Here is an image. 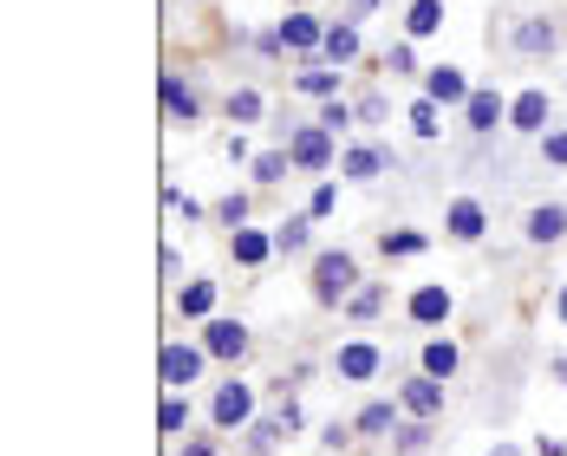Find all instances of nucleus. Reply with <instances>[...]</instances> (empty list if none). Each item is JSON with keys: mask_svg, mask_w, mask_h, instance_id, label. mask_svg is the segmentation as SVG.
Masks as SVG:
<instances>
[{"mask_svg": "<svg viewBox=\"0 0 567 456\" xmlns=\"http://www.w3.org/2000/svg\"><path fill=\"white\" fill-rule=\"evenodd\" d=\"M294 7H307V0H294Z\"/></svg>", "mask_w": 567, "mask_h": 456, "instance_id": "8fccbe9b", "label": "nucleus"}, {"mask_svg": "<svg viewBox=\"0 0 567 456\" xmlns=\"http://www.w3.org/2000/svg\"><path fill=\"white\" fill-rule=\"evenodd\" d=\"M353 104H359V131H372V124H385V111H392V104H385V91H359Z\"/></svg>", "mask_w": 567, "mask_h": 456, "instance_id": "72a5a7b5", "label": "nucleus"}, {"mask_svg": "<svg viewBox=\"0 0 567 456\" xmlns=\"http://www.w3.org/2000/svg\"><path fill=\"white\" fill-rule=\"evenodd\" d=\"M333 366H340V379H346V385H372V379L385 372V353H379L372 340H346Z\"/></svg>", "mask_w": 567, "mask_h": 456, "instance_id": "f8f14e48", "label": "nucleus"}, {"mask_svg": "<svg viewBox=\"0 0 567 456\" xmlns=\"http://www.w3.org/2000/svg\"><path fill=\"white\" fill-rule=\"evenodd\" d=\"M522 235H529L535 248L567 242V209H562V202H535V209H529V222H522Z\"/></svg>", "mask_w": 567, "mask_h": 456, "instance_id": "a211bd4d", "label": "nucleus"}, {"mask_svg": "<svg viewBox=\"0 0 567 456\" xmlns=\"http://www.w3.org/2000/svg\"><path fill=\"white\" fill-rule=\"evenodd\" d=\"M274 418H281V424H287V437H294V431H300V424H307V411H300V405H294V398H287V392H281V405H274Z\"/></svg>", "mask_w": 567, "mask_h": 456, "instance_id": "79ce46f5", "label": "nucleus"}, {"mask_svg": "<svg viewBox=\"0 0 567 456\" xmlns=\"http://www.w3.org/2000/svg\"><path fill=\"white\" fill-rule=\"evenodd\" d=\"M379 307H385V287H359V294L346 300V313H353V320H372Z\"/></svg>", "mask_w": 567, "mask_h": 456, "instance_id": "e433bc0d", "label": "nucleus"}, {"mask_svg": "<svg viewBox=\"0 0 567 456\" xmlns=\"http://www.w3.org/2000/svg\"><path fill=\"white\" fill-rule=\"evenodd\" d=\"M287 170H294V157H287V144H274V150H261V157L248 163V176H255L261 189H274V183H287Z\"/></svg>", "mask_w": 567, "mask_h": 456, "instance_id": "5701e85b", "label": "nucleus"}, {"mask_svg": "<svg viewBox=\"0 0 567 456\" xmlns=\"http://www.w3.org/2000/svg\"><path fill=\"white\" fill-rule=\"evenodd\" d=\"M320 52H326L333 65H353V59H359V26H353V20L326 26V46H320Z\"/></svg>", "mask_w": 567, "mask_h": 456, "instance_id": "a878e982", "label": "nucleus"}, {"mask_svg": "<svg viewBox=\"0 0 567 456\" xmlns=\"http://www.w3.org/2000/svg\"><path fill=\"white\" fill-rule=\"evenodd\" d=\"M483 229H490V209H483L477 196H457V202L444 209V235H451V242L470 248V242H483Z\"/></svg>", "mask_w": 567, "mask_h": 456, "instance_id": "ddd939ff", "label": "nucleus"}, {"mask_svg": "<svg viewBox=\"0 0 567 456\" xmlns=\"http://www.w3.org/2000/svg\"><path fill=\"white\" fill-rule=\"evenodd\" d=\"M215 222H222V229H248V196H242V189L222 196V202H215Z\"/></svg>", "mask_w": 567, "mask_h": 456, "instance_id": "f704fd0d", "label": "nucleus"}, {"mask_svg": "<svg viewBox=\"0 0 567 456\" xmlns=\"http://www.w3.org/2000/svg\"><path fill=\"white\" fill-rule=\"evenodd\" d=\"M353 437H359V431H353V424H340V418H333V424H326V431H320V451H346V444H353Z\"/></svg>", "mask_w": 567, "mask_h": 456, "instance_id": "ea45409f", "label": "nucleus"}, {"mask_svg": "<svg viewBox=\"0 0 567 456\" xmlns=\"http://www.w3.org/2000/svg\"><path fill=\"white\" fill-rule=\"evenodd\" d=\"M248 346H255V333H248L242 320H202V353H209V359L242 366V359H248Z\"/></svg>", "mask_w": 567, "mask_h": 456, "instance_id": "6e6552de", "label": "nucleus"}, {"mask_svg": "<svg viewBox=\"0 0 567 456\" xmlns=\"http://www.w3.org/2000/svg\"><path fill=\"white\" fill-rule=\"evenodd\" d=\"M209 424L229 437V431H248L255 424V385L248 379H222L215 398H209Z\"/></svg>", "mask_w": 567, "mask_h": 456, "instance_id": "7ed1b4c3", "label": "nucleus"}, {"mask_svg": "<svg viewBox=\"0 0 567 456\" xmlns=\"http://www.w3.org/2000/svg\"><path fill=\"white\" fill-rule=\"evenodd\" d=\"M157 91H163V118H170V124H196V118H202V98H196V85H189V78L163 72V85H157Z\"/></svg>", "mask_w": 567, "mask_h": 456, "instance_id": "f3484780", "label": "nucleus"}, {"mask_svg": "<svg viewBox=\"0 0 567 456\" xmlns=\"http://www.w3.org/2000/svg\"><path fill=\"white\" fill-rule=\"evenodd\" d=\"M464 131H470V137H496V131H509V98H503L496 85H477L470 104H464Z\"/></svg>", "mask_w": 567, "mask_h": 456, "instance_id": "39448f33", "label": "nucleus"}, {"mask_svg": "<svg viewBox=\"0 0 567 456\" xmlns=\"http://www.w3.org/2000/svg\"><path fill=\"white\" fill-rule=\"evenodd\" d=\"M555 320L567 326V281H562V294H555Z\"/></svg>", "mask_w": 567, "mask_h": 456, "instance_id": "49530a36", "label": "nucleus"}, {"mask_svg": "<svg viewBox=\"0 0 567 456\" xmlns=\"http://www.w3.org/2000/svg\"><path fill=\"white\" fill-rule=\"evenodd\" d=\"M392 163H398V157H392L385 144H346V150H340V176H346V183H379Z\"/></svg>", "mask_w": 567, "mask_h": 456, "instance_id": "1a4fd4ad", "label": "nucleus"}, {"mask_svg": "<svg viewBox=\"0 0 567 456\" xmlns=\"http://www.w3.org/2000/svg\"><path fill=\"white\" fill-rule=\"evenodd\" d=\"M359 294V261L346 248H320L313 255V307H346Z\"/></svg>", "mask_w": 567, "mask_h": 456, "instance_id": "f257e3e1", "label": "nucleus"}, {"mask_svg": "<svg viewBox=\"0 0 567 456\" xmlns=\"http://www.w3.org/2000/svg\"><path fill=\"white\" fill-rule=\"evenodd\" d=\"M509 46H516L522 59H548V52H562L567 46V26L562 20H548V13H529V20L509 26Z\"/></svg>", "mask_w": 567, "mask_h": 456, "instance_id": "20e7f679", "label": "nucleus"}, {"mask_svg": "<svg viewBox=\"0 0 567 456\" xmlns=\"http://www.w3.org/2000/svg\"><path fill=\"white\" fill-rule=\"evenodd\" d=\"M163 202H170V209H176V215H183V222H202V202H189V196H183V189H163Z\"/></svg>", "mask_w": 567, "mask_h": 456, "instance_id": "a19ab883", "label": "nucleus"}, {"mask_svg": "<svg viewBox=\"0 0 567 456\" xmlns=\"http://www.w3.org/2000/svg\"><path fill=\"white\" fill-rule=\"evenodd\" d=\"M548 124H555V104H548L542 85H529V91L509 98V131L516 137H548Z\"/></svg>", "mask_w": 567, "mask_h": 456, "instance_id": "0eeeda50", "label": "nucleus"}, {"mask_svg": "<svg viewBox=\"0 0 567 456\" xmlns=\"http://www.w3.org/2000/svg\"><path fill=\"white\" fill-rule=\"evenodd\" d=\"M405 313H411V326H444V320L457 313V300H451V287H444V281H424V287L405 300Z\"/></svg>", "mask_w": 567, "mask_h": 456, "instance_id": "4468645a", "label": "nucleus"}, {"mask_svg": "<svg viewBox=\"0 0 567 456\" xmlns=\"http://www.w3.org/2000/svg\"><path fill=\"white\" fill-rule=\"evenodd\" d=\"M281 144H287V157H294V170H307V176H320V170H333V131L326 124H294V131H281Z\"/></svg>", "mask_w": 567, "mask_h": 456, "instance_id": "f03ea898", "label": "nucleus"}, {"mask_svg": "<svg viewBox=\"0 0 567 456\" xmlns=\"http://www.w3.org/2000/svg\"><path fill=\"white\" fill-rule=\"evenodd\" d=\"M313 248V215L300 209V215H281L274 222V255H307Z\"/></svg>", "mask_w": 567, "mask_h": 456, "instance_id": "412c9836", "label": "nucleus"}, {"mask_svg": "<svg viewBox=\"0 0 567 456\" xmlns=\"http://www.w3.org/2000/svg\"><path fill=\"white\" fill-rule=\"evenodd\" d=\"M176 456H222V444H215V437H189Z\"/></svg>", "mask_w": 567, "mask_h": 456, "instance_id": "37998d69", "label": "nucleus"}, {"mask_svg": "<svg viewBox=\"0 0 567 456\" xmlns=\"http://www.w3.org/2000/svg\"><path fill=\"white\" fill-rule=\"evenodd\" d=\"M392 444H398V456H418V451H431V424H424V418H405Z\"/></svg>", "mask_w": 567, "mask_h": 456, "instance_id": "473e14b6", "label": "nucleus"}, {"mask_svg": "<svg viewBox=\"0 0 567 456\" xmlns=\"http://www.w3.org/2000/svg\"><path fill=\"white\" fill-rule=\"evenodd\" d=\"M437 131H444V104H437V98H411V137L431 144Z\"/></svg>", "mask_w": 567, "mask_h": 456, "instance_id": "c85d7f7f", "label": "nucleus"}, {"mask_svg": "<svg viewBox=\"0 0 567 456\" xmlns=\"http://www.w3.org/2000/svg\"><path fill=\"white\" fill-rule=\"evenodd\" d=\"M202 366H209V353H202V340H196V346H183V340H170V346L157 353V379H163L170 392H183V385H196V379H202Z\"/></svg>", "mask_w": 567, "mask_h": 456, "instance_id": "423d86ee", "label": "nucleus"}, {"mask_svg": "<svg viewBox=\"0 0 567 456\" xmlns=\"http://www.w3.org/2000/svg\"><path fill=\"white\" fill-rule=\"evenodd\" d=\"M274 33H281V39H287V52H300V59H313V52L326 46V20H320V13H307V7H294Z\"/></svg>", "mask_w": 567, "mask_h": 456, "instance_id": "9b49d317", "label": "nucleus"}, {"mask_svg": "<svg viewBox=\"0 0 567 456\" xmlns=\"http://www.w3.org/2000/svg\"><path fill=\"white\" fill-rule=\"evenodd\" d=\"M444 26V0H411L405 7V39H431Z\"/></svg>", "mask_w": 567, "mask_h": 456, "instance_id": "393cba45", "label": "nucleus"}, {"mask_svg": "<svg viewBox=\"0 0 567 456\" xmlns=\"http://www.w3.org/2000/svg\"><path fill=\"white\" fill-rule=\"evenodd\" d=\"M470 91H477V85H470L457 65H431V72H424V98H437L444 111H464V104H470Z\"/></svg>", "mask_w": 567, "mask_h": 456, "instance_id": "2eb2a0df", "label": "nucleus"}, {"mask_svg": "<svg viewBox=\"0 0 567 456\" xmlns=\"http://www.w3.org/2000/svg\"><path fill=\"white\" fill-rule=\"evenodd\" d=\"M555 379H562V385H567V353H562V359H555Z\"/></svg>", "mask_w": 567, "mask_h": 456, "instance_id": "de8ad7c7", "label": "nucleus"}, {"mask_svg": "<svg viewBox=\"0 0 567 456\" xmlns=\"http://www.w3.org/2000/svg\"><path fill=\"white\" fill-rule=\"evenodd\" d=\"M535 456H567V444H562V437H542V444H535Z\"/></svg>", "mask_w": 567, "mask_h": 456, "instance_id": "a18cd8bd", "label": "nucleus"}, {"mask_svg": "<svg viewBox=\"0 0 567 456\" xmlns=\"http://www.w3.org/2000/svg\"><path fill=\"white\" fill-rule=\"evenodd\" d=\"M372 7H379V0H346V20H353V26H359V20H366V13H372Z\"/></svg>", "mask_w": 567, "mask_h": 456, "instance_id": "c03bdc74", "label": "nucleus"}, {"mask_svg": "<svg viewBox=\"0 0 567 456\" xmlns=\"http://www.w3.org/2000/svg\"><path fill=\"white\" fill-rule=\"evenodd\" d=\"M313 124H326V131H333V137H346V131H359V104H346V98H326V104H320V118H313Z\"/></svg>", "mask_w": 567, "mask_h": 456, "instance_id": "cd10ccee", "label": "nucleus"}, {"mask_svg": "<svg viewBox=\"0 0 567 456\" xmlns=\"http://www.w3.org/2000/svg\"><path fill=\"white\" fill-rule=\"evenodd\" d=\"M418 366H424L431 379H451V372L464 366V353H457V340H424V353H418Z\"/></svg>", "mask_w": 567, "mask_h": 456, "instance_id": "b1692460", "label": "nucleus"}, {"mask_svg": "<svg viewBox=\"0 0 567 456\" xmlns=\"http://www.w3.org/2000/svg\"><path fill=\"white\" fill-rule=\"evenodd\" d=\"M261 111H268V104H261L255 85H235V91H229V118H235V124H261Z\"/></svg>", "mask_w": 567, "mask_h": 456, "instance_id": "7c9ffc66", "label": "nucleus"}, {"mask_svg": "<svg viewBox=\"0 0 567 456\" xmlns=\"http://www.w3.org/2000/svg\"><path fill=\"white\" fill-rule=\"evenodd\" d=\"M490 456H516V444H496V451H490Z\"/></svg>", "mask_w": 567, "mask_h": 456, "instance_id": "09e8293b", "label": "nucleus"}, {"mask_svg": "<svg viewBox=\"0 0 567 456\" xmlns=\"http://www.w3.org/2000/svg\"><path fill=\"white\" fill-rule=\"evenodd\" d=\"M229 255H235V268H268L274 261V235L268 229H229Z\"/></svg>", "mask_w": 567, "mask_h": 456, "instance_id": "6ab92c4d", "label": "nucleus"}, {"mask_svg": "<svg viewBox=\"0 0 567 456\" xmlns=\"http://www.w3.org/2000/svg\"><path fill=\"white\" fill-rule=\"evenodd\" d=\"M340 78H346L340 65H320V59H307V65L294 72V91H307V98H320V104H326V98H340Z\"/></svg>", "mask_w": 567, "mask_h": 456, "instance_id": "aec40b11", "label": "nucleus"}, {"mask_svg": "<svg viewBox=\"0 0 567 456\" xmlns=\"http://www.w3.org/2000/svg\"><path fill=\"white\" fill-rule=\"evenodd\" d=\"M157 431H163V437H183V431H189V398H183V392H170V398H163Z\"/></svg>", "mask_w": 567, "mask_h": 456, "instance_id": "2f4dec72", "label": "nucleus"}, {"mask_svg": "<svg viewBox=\"0 0 567 456\" xmlns=\"http://www.w3.org/2000/svg\"><path fill=\"white\" fill-rule=\"evenodd\" d=\"M424 248H431V242H424L418 229H385V235H379V255H385V261H405V255H424Z\"/></svg>", "mask_w": 567, "mask_h": 456, "instance_id": "bb28decb", "label": "nucleus"}, {"mask_svg": "<svg viewBox=\"0 0 567 456\" xmlns=\"http://www.w3.org/2000/svg\"><path fill=\"white\" fill-rule=\"evenodd\" d=\"M398 405H405V418H424V424H437V418H444V379H431V372L405 379V385H398Z\"/></svg>", "mask_w": 567, "mask_h": 456, "instance_id": "9d476101", "label": "nucleus"}, {"mask_svg": "<svg viewBox=\"0 0 567 456\" xmlns=\"http://www.w3.org/2000/svg\"><path fill=\"white\" fill-rule=\"evenodd\" d=\"M281 437H287V424H281V418H255V424H248V456H274Z\"/></svg>", "mask_w": 567, "mask_h": 456, "instance_id": "c756f323", "label": "nucleus"}, {"mask_svg": "<svg viewBox=\"0 0 567 456\" xmlns=\"http://www.w3.org/2000/svg\"><path fill=\"white\" fill-rule=\"evenodd\" d=\"M176 313H183V320H215V281L176 287Z\"/></svg>", "mask_w": 567, "mask_h": 456, "instance_id": "4be33fe9", "label": "nucleus"}, {"mask_svg": "<svg viewBox=\"0 0 567 456\" xmlns=\"http://www.w3.org/2000/svg\"><path fill=\"white\" fill-rule=\"evenodd\" d=\"M385 72H392V78H411V72H418V52H411V39H398V46L385 52Z\"/></svg>", "mask_w": 567, "mask_h": 456, "instance_id": "c9c22d12", "label": "nucleus"}, {"mask_svg": "<svg viewBox=\"0 0 567 456\" xmlns=\"http://www.w3.org/2000/svg\"><path fill=\"white\" fill-rule=\"evenodd\" d=\"M398 424H405V405H392V398H372L359 418H353V431H359V444H379V437H398Z\"/></svg>", "mask_w": 567, "mask_h": 456, "instance_id": "dca6fc26", "label": "nucleus"}, {"mask_svg": "<svg viewBox=\"0 0 567 456\" xmlns=\"http://www.w3.org/2000/svg\"><path fill=\"white\" fill-rule=\"evenodd\" d=\"M333 202H340V189H333V183H320V189L307 196V215L320 222V215H333Z\"/></svg>", "mask_w": 567, "mask_h": 456, "instance_id": "58836bf2", "label": "nucleus"}, {"mask_svg": "<svg viewBox=\"0 0 567 456\" xmlns=\"http://www.w3.org/2000/svg\"><path fill=\"white\" fill-rule=\"evenodd\" d=\"M542 163H555V170H567V124H555V131L542 137Z\"/></svg>", "mask_w": 567, "mask_h": 456, "instance_id": "4c0bfd02", "label": "nucleus"}]
</instances>
